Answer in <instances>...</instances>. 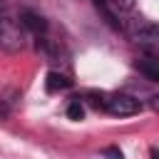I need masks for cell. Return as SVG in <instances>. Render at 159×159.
<instances>
[{
    "instance_id": "obj_2",
    "label": "cell",
    "mask_w": 159,
    "mask_h": 159,
    "mask_svg": "<svg viewBox=\"0 0 159 159\" xmlns=\"http://www.w3.org/2000/svg\"><path fill=\"white\" fill-rule=\"evenodd\" d=\"M22 45H25L22 25L10 12H0V50L17 52V50H22Z\"/></svg>"
},
{
    "instance_id": "obj_3",
    "label": "cell",
    "mask_w": 159,
    "mask_h": 159,
    "mask_svg": "<svg viewBox=\"0 0 159 159\" xmlns=\"http://www.w3.org/2000/svg\"><path fill=\"white\" fill-rule=\"evenodd\" d=\"M20 25L27 27L30 32H35V35H45V30H47L45 17L37 15V12H32V10H22V15H20Z\"/></svg>"
},
{
    "instance_id": "obj_7",
    "label": "cell",
    "mask_w": 159,
    "mask_h": 159,
    "mask_svg": "<svg viewBox=\"0 0 159 159\" xmlns=\"http://www.w3.org/2000/svg\"><path fill=\"white\" fill-rule=\"evenodd\" d=\"M109 2V7L117 12V17L119 15H127V12H132L134 7H137V0H107Z\"/></svg>"
},
{
    "instance_id": "obj_4",
    "label": "cell",
    "mask_w": 159,
    "mask_h": 159,
    "mask_svg": "<svg viewBox=\"0 0 159 159\" xmlns=\"http://www.w3.org/2000/svg\"><path fill=\"white\" fill-rule=\"evenodd\" d=\"M137 70H139L149 82H159V65H157V57H154V55H144V57L137 62Z\"/></svg>"
},
{
    "instance_id": "obj_6",
    "label": "cell",
    "mask_w": 159,
    "mask_h": 159,
    "mask_svg": "<svg viewBox=\"0 0 159 159\" xmlns=\"http://www.w3.org/2000/svg\"><path fill=\"white\" fill-rule=\"evenodd\" d=\"M92 2H94V7L102 12V17L107 20V25L114 27V30H119V17H117V12L109 7V2H107V0H92Z\"/></svg>"
},
{
    "instance_id": "obj_9",
    "label": "cell",
    "mask_w": 159,
    "mask_h": 159,
    "mask_svg": "<svg viewBox=\"0 0 159 159\" xmlns=\"http://www.w3.org/2000/svg\"><path fill=\"white\" fill-rule=\"evenodd\" d=\"M104 154H107L109 159H122V152H119V149H104Z\"/></svg>"
},
{
    "instance_id": "obj_8",
    "label": "cell",
    "mask_w": 159,
    "mask_h": 159,
    "mask_svg": "<svg viewBox=\"0 0 159 159\" xmlns=\"http://www.w3.org/2000/svg\"><path fill=\"white\" fill-rule=\"evenodd\" d=\"M67 117H70V119H75V122L84 117V107H82V102H80V99H75V102L67 107Z\"/></svg>"
},
{
    "instance_id": "obj_1",
    "label": "cell",
    "mask_w": 159,
    "mask_h": 159,
    "mask_svg": "<svg viewBox=\"0 0 159 159\" xmlns=\"http://www.w3.org/2000/svg\"><path fill=\"white\" fill-rule=\"evenodd\" d=\"M87 99H89V104L92 107H97V109H104V112H109V114H114V117H132V114H137L139 109H142V102L137 99V97H132V94H122V92H112V94H87Z\"/></svg>"
},
{
    "instance_id": "obj_5",
    "label": "cell",
    "mask_w": 159,
    "mask_h": 159,
    "mask_svg": "<svg viewBox=\"0 0 159 159\" xmlns=\"http://www.w3.org/2000/svg\"><path fill=\"white\" fill-rule=\"evenodd\" d=\"M72 84V80L62 72H47V80H45V89L47 92H60V89H67Z\"/></svg>"
}]
</instances>
